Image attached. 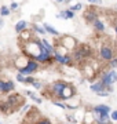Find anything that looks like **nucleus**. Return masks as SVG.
I'll list each match as a JSON object with an SVG mask.
<instances>
[{"label": "nucleus", "mask_w": 117, "mask_h": 124, "mask_svg": "<svg viewBox=\"0 0 117 124\" xmlns=\"http://www.w3.org/2000/svg\"><path fill=\"white\" fill-rule=\"evenodd\" d=\"M10 14H11L10 7H7V6H1V7H0V15H1V17H7Z\"/></svg>", "instance_id": "6ab92c4d"}, {"label": "nucleus", "mask_w": 117, "mask_h": 124, "mask_svg": "<svg viewBox=\"0 0 117 124\" xmlns=\"http://www.w3.org/2000/svg\"><path fill=\"white\" fill-rule=\"evenodd\" d=\"M110 112H112V109L108 105H96L92 109V113L94 115H103V113H110Z\"/></svg>", "instance_id": "9d476101"}, {"label": "nucleus", "mask_w": 117, "mask_h": 124, "mask_svg": "<svg viewBox=\"0 0 117 124\" xmlns=\"http://www.w3.org/2000/svg\"><path fill=\"white\" fill-rule=\"evenodd\" d=\"M0 124H1V123H0Z\"/></svg>", "instance_id": "f704fd0d"}, {"label": "nucleus", "mask_w": 117, "mask_h": 124, "mask_svg": "<svg viewBox=\"0 0 117 124\" xmlns=\"http://www.w3.org/2000/svg\"><path fill=\"white\" fill-rule=\"evenodd\" d=\"M106 87H112L114 83L117 81V72L116 70H109L106 72L103 76H102V80H101Z\"/></svg>", "instance_id": "20e7f679"}, {"label": "nucleus", "mask_w": 117, "mask_h": 124, "mask_svg": "<svg viewBox=\"0 0 117 124\" xmlns=\"http://www.w3.org/2000/svg\"><path fill=\"white\" fill-rule=\"evenodd\" d=\"M26 95H28V97H30L32 99H33L35 102H37V103H41V102H43V99H41V98L36 97V95H35V94L32 93V91H26Z\"/></svg>", "instance_id": "aec40b11"}, {"label": "nucleus", "mask_w": 117, "mask_h": 124, "mask_svg": "<svg viewBox=\"0 0 117 124\" xmlns=\"http://www.w3.org/2000/svg\"><path fill=\"white\" fill-rule=\"evenodd\" d=\"M54 59L58 63H61V65H70L73 62V57L72 55H68V54H59L55 51L54 53Z\"/></svg>", "instance_id": "0eeeda50"}, {"label": "nucleus", "mask_w": 117, "mask_h": 124, "mask_svg": "<svg viewBox=\"0 0 117 124\" xmlns=\"http://www.w3.org/2000/svg\"><path fill=\"white\" fill-rule=\"evenodd\" d=\"M3 25H4V22H3V19H1V18H0V29H1V28H3Z\"/></svg>", "instance_id": "2f4dec72"}, {"label": "nucleus", "mask_w": 117, "mask_h": 124, "mask_svg": "<svg viewBox=\"0 0 117 124\" xmlns=\"http://www.w3.org/2000/svg\"><path fill=\"white\" fill-rule=\"evenodd\" d=\"M88 55H91V48L88 46L83 44L73 53V59H76V61H83V59L86 57H88Z\"/></svg>", "instance_id": "7ed1b4c3"}, {"label": "nucleus", "mask_w": 117, "mask_h": 124, "mask_svg": "<svg viewBox=\"0 0 117 124\" xmlns=\"http://www.w3.org/2000/svg\"><path fill=\"white\" fill-rule=\"evenodd\" d=\"M92 26L96 32H103L105 31V23L101 21V19H95L94 22H92Z\"/></svg>", "instance_id": "f3484780"}, {"label": "nucleus", "mask_w": 117, "mask_h": 124, "mask_svg": "<svg viewBox=\"0 0 117 124\" xmlns=\"http://www.w3.org/2000/svg\"><path fill=\"white\" fill-rule=\"evenodd\" d=\"M70 10H72V11H79V10H83V4H81V3H77V4L72 6V7H70Z\"/></svg>", "instance_id": "5701e85b"}, {"label": "nucleus", "mask_w": 117, "mask_h": 124, "mask_svg": "<svg viewBox=\"0 0 117 124\" xmlns=\"http://www.w3.org/2000/svg\"><path fill=\"white\" fill-rule=\"evenodd\" d=\"M28 109H30V105H25L23 106V110H28Z\"/></svg>", "instance_id": "7c9ffc66"}, {"label": "nucleus", "mask_w": 117, "mask_h": 124, "mask_svg": "<svg viewBox=\"0 0 117 124\" xmlns=\"http://www.w3.org/2000/svg\"><path fill=\"white\" fill-rule=\"evenodd\" d=\"M7 103H8L11 108H17V105H21V103H22V97H21L19 94H13V95L8 97Z\"/></svg>", "instance_id": "1a4fd4ad"}, {"label": "nucleus", "mask_w": 117, "mask_h": 124, "mask_svg": "<svg viewBox=\"0 0 117 124\" xmlns=\"http://www.w3.org/2000/svg\"><path fill=\"white\" fill-rule=\"evenodd\" d=\"M26 28H28V22H26V21H23V19H22V21H18V22L15 23V32H17V33L23 32Z\"/></svg>", "instance_id": "dca6fc26"}, {"label": "nucleus", "mask_w": 117, "mask_h": 124, "mask_svg": "<svg viewBox=\"0 0 117 124\" xmlns=\"http://www.w3.org/2000/svg\"><path fill=\"white\" fill-rule=\"evenodd\" d=\"M37 69H39V62H37L36 59H33V58L26 59V65H25V66H17L18 73L25 75V76H29V75H32V73H35Z\"/></svg>", "instance_id": "f257e3e1"}, {"label": "nucleus", "mask_w": 117, "mask_h": 124, "mask_svg": "<svg viewBox=\"0 0 117 124\" xmlns=\"http://www.w3.org/2000/svg\"><path fill=\"white\" fill-rule=\"evenodd\" d=\"M57 3H65V0H57Z\"/></svg>", "instance_id": "473e14b6"}, {"label": "nucleus", "mask_w": 117, "mask_h": 124, "mask_svg": "<svg viewBox=\"0 0 117 124\" xmlns=\"http://www.w3.org/2000/svg\"><path fill=\"white\" fill-rule=\"evenodd\" d=\"M32 84H33V87H35V88H37V90H40V88H41V83H37L36 80H35Z\"/></svg>", "instance_id": "cd10ccee"}, {"label": "nucleus", "mask_w": 117, "mask_h": 124, "mask_svg": "<svg viewBox=\"0 0 117 124\" xmlns=\"http://www.w3.org/2000/svg\"><path fill=\"white\" fill-rule=\"evenodd\" d=\"M66 83L65 81H55L54 84L51 85V93H52V95L54 97H57V98H61V95H62V93H63V90L66 88Z\"/></svg>", "instance_id": "39448f33"}, {"label": "nucleus", "mask_w": 117, "mask_h": 124, "mask_svg": "<svg viewBox=\"0 0 117 124\" xmlns=\"http://www.w3.org/2000/svg\"><path fill=\"white\" fill-rule=\"evenodd\" d=\"M90 3H94V4H101V1L102 0H88Z\"/></svg>", "instance_id": "c756f323"}, {"label": "nucleus", "mask_w": 117, "mask_h": 124, "mask_svg": "<svg viewBox=\"0 0 117 124\" xmlns=\"http://www.w3.org/2000/svg\"><path fill=\"white\" fill-rule=\"evenodd\" d=\"M14 88H15V85H14V83L11 80H8V81L0 80V93L1 94H7L10 91H13Z\"/></svg>", "instance_id": "6e6552de"}, {"label": "nucleus", "mask_w": 117, "mask_h": 124, "mask_svg": "<svg viewBox=\"0 0 117 124\" xmlns=\"http://www.w3.org/2000/svg\"><path fill=\"white\" fill-rule=\"evenodd\" d=\"M90 90L92 93H95L99 97H108L109 94L113 91L112 87H106V85L102 83V81H98V83H94V84L90 85Z\"/></svg>", "instance_id": "f03ea898"}, {"label": "nucleus", "mask_w": 117, "mask_h": 124, "mask_svg": "<svg viewBox=\"0 0 117 124\" xmlns=\"http://www.w3.org/2000/svg\"><path fill=\"white\" fill-rule=\"evenodd\" d=\"M17 80H18V81H21V83H25V84H26V76H25V75L18 73V75H17Z\"/></svg>", "instance_id": "4be33fe9"}, {"label": "nucleus", "mask_w": 117, "mask_h": 124, "mask_svg": "<svg viewBox=\"0 0 117 124\" xmlns=\"http://www.w3.org/2000/svg\"><path fill=\"white\" fill-rule=\"evenodd\" d=\"M74 44H76V40L73 37H70V36H63L62 37V46L65 48H73Z\"/></svg>", "instance_id": "9b49d317"}, {"label": "nucleus", "mask_w": 117, "mask_h": 124, "mask_svg": "<svg viewBox=\"0 0 117 124\" xmlns=\"http://www.w3.org/2000/svg\"><path fill=\"white\" fill-rule=\"evenodd\" d=\"M69 1H70V0H65V3H69Z\"/></svg>", "instance_id": "72a5a7b5"}, {"label": "nucleus", "mask_w": 117, "mask_h": 124, "mask_svg": "<svg viewBox=\"0 0 117 124\" xmlns=\"http://www.w3.org/2000/svg\"><path fill=\"white\" fill-rule=\"evenodd\" d=\"M33 29H35V32H36V33H39V35H45V33H47L44 28L39 26V25H33Z\"/></svg>", "instance_id": "412c9836"}, {"label": "nucleus", "mask_w": 117, "mask_h": 124, "mask_svg": "<svg viewBox=\"0 0 117 124\" xmlns=\"http://www.w3.org/2000/svg\"><path fill=\"white\" fill-rule=\"evenodd\" d=\"M73 94H74V91H73V87H70V85H66V88L63 90L62 95H61V99H63V101H68V99H70V98H72Z\"/></svg>", "instance_id": "ddd939ff"}, {"label": "nucleus", "mask_w": 117, "mask_h": 124, "mask_svg": "<svg viewBox=\"0 0 117 124\" xmlns=\"http://www.w3.org/2000/svg\"><path fill=\"white\" fill-rule=\"evenodd\" d=\"M110 116L109 113H103V115H96V123L98 124H110Z\"/></svg>", "instance_id": "f8f14e48"}, {"label": "nucleus", "mask_w": 117, "mask_h": 124, "mask_svg": "<svg viewBox=\"0 0 117 124\" xmlns=\"http://www.w3.org/2000/svg\"><path fill=\"white\" fill-rule=\"evenodd\" d=\"M84 18H86L87 22H94L95 19H98V14L95 13V11H92V10H88V11H86V14H84Z\"/></svg>", "instance_id": "2eb2a0df"}, {"label": "nucleus", "mask_w": 117, "mask_h": 124, "mask_svg": "<svg viewBox=\"0 0 117 124\" xmlns=\"http://www.w3.org/2000/svg\"><path fill=\"white\" fill-rule=\"evenodd\" d=\"M110 119H112L113 121H117V110H113L112 113H110Z\"/></svg>", "instance_id": "a878e982"}, {"label": "nucleus", "mask_w": 117, "mask_h": 124, "mask_svg": "<svg viewBox=\"0 0 117 124\" xmlns=\"http://www.w3.org/2000/svg\"><path fill=\"white\" fill-rule=\"evenodd\" d=\"M99 55H101V58H102L103 61H112L113 58H114V53H113V50L110 48L108 44H102L101 46Z\"/></svg>", "instance_id": "423d86ee"}, {"label": "nucleus", "mask_w": 117, "mask_h": 124, "mask_svg": "<svg viewBox=\"0 0 117 124\" xmlns=\"http://www.w3.org/2000/svg\"><path fill=\"white\" fill-rule=\"evenodd\" d=\"M73 17H74V11H72L70 8L61 11V14H57V18H63V19H72Z\"/></svg>", "instance_id": "4468645a"}, {"label": "nucleus", "mask_w": 117, "mask_h": 124, "mask_svg": "<svg viewBox=\"0 0 117 124\" xmlns=\"http://www.w3.org/2000/svg\"><path fill=\"white\" fill-rule=\"evenodd\" d=\"M37 124H51V121H50V120H47V119H43V120H40Z\"/></svg>", "instance_id": "c85d7f7f"}, {"label": "nucleus", "mask_w": 117, "mask_h": 124, "mask_svg": "<svg viewBox=\"0 0 117 124\" xmlns=\"http://www.w3.org/2000/svg\"><path fill=\"white\" fill-rule=\"evenodd\" d=\"M109 66L112 68V69L117 68V58H113L112 61H109Z\"/></svg>", "instance_id": "b1692460"}, {"label": "nucleus", "mask_w": 117, "mask_h": 124, "mask_svg": "<svg viewBox=\"0 0 117 124\" xmlns=\"http://www.w3.org/2000/svg\"><path fill=\"white\" fill-rule=\"evenodd\" d=\"M52 103H54L55 106H58V108H61V109H66V105H65V103H62V102H58V101H54L52 102Z\"/></svg>", "instance_id": "393cba45"}, {"label": "nucleus", "mask_w": 117, "mask_h": 124, "mask_svg": "<svg viewBox=\"0 0 117 124\" xmlns=\"http://www.w3.org/2000/svg\"><path fill=\"white\" fill-rule=\"evenodd\" d=\"M43 28H44L45 32H47V33H50V35H52V36H58V35H59V32L57 31L55 28L50 26L48 23H44V25H43Z\"/></svg>", "instance_id": "a211bd4d"}, {"label": "nucleus", "mask_w": 117, "mask_h": 124, "mask_svg": "<svg viewBox=\"0 0 117 124\" xmlns=\"http://www.w3.org/2000/svg\"><path fill=\"white\" fill-rule=\"evenodd\" d=\"M19 7V4L17 3V1H14V3H11V6H10V10L13 11V10H17Z\"/></svg>", "instance_id": "bb28decb"}]
</instances>
